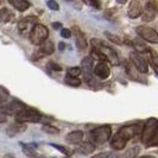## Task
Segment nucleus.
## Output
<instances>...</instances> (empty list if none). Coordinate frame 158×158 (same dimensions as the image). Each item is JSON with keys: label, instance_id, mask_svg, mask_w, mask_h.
Listing matches in <instances>:
<instances>
[{"label": "nucleus", "instance_id": "1", "mask_svg": "<svg viewBox=\"0 0 158 158\" xmlns=\"http://www.w3.org/2000/svg\"><path fill=\"white\" fill-rule=\"evenodd\" d=\"M140 130H142V126L139 124H132V125H126V126L121 127L112 138L111 148L117 151L125 149L127 142L139 135Z\"/></svg>", "mask_w": 158, "mask_h": 158}, {"label": "nucleus", "instance_id": "2", "mask_svg": "<svg viewBox=\"0 0 158 158\" xmlns=\"http://www.w3.org/2000/svg\"><path fill=\"white\" fill-rule=\"evenodd\" d=\"M142 143L146 146L157 145L158 142V121L156 118L148 119L142 130Z\"/></svg>", "mask_w": 158, "mask_h": 158}, {"label": "nucleus", "instance_id": "3", "mask_svg": "<svg viewBox=\"0 0 158 158\" xmlns=\"http://www.w3.org/2000/svg\"><path fill=\"white\" fill-rule=\"evenodd\" d=\"M92 47L94 50H96L100 55L105 58V61H108L113 65H118L120 63V60H119L118 54L112 49L111 47H108L106 43L101 42L100 40H92Z\"/></svg>", "mask_w": 158, "mask_h": 158}, {"label": "nucleus", "instance_id": "4", "mask_svg": "<svg viewBox=\"0 0 158 158\" xmlns=\"http://www.w3.org/2000/svg\"><path fill=\"white\" fill-rule=\"evenodd\" d=\"M112 127L110 125H103V126L96 127L89 132V142L93 145H102L111 139Z\"/></svg>", "mask_w": 158, "mask_h": 158}, {"label": "nucleus", "instance_id": "5", "mask_svg": "<svg viewBox=\"0 0 158 158\" xmlns=\"http://www.w3.org/2000/svg\"><path fill=\"white\" fill-rule=\"evenodd\" d=\"M15 118H16L17 123L26 124V123H40L42 115L36 110H30V108L24 107L15 114Z\"/></svg>", "mask_w": 158, "mask_h": 158}, {"label": "nucleus", "instance_id": "6", "mask_svg": "<svg viewBox=\"0 0 158 158\" xmlns=\"http://www.w3.org/2000/svg\"><path fill=\"white\" fill-rule=\"evenodd\" d=\"M48 35H49V30L47 26L36 23L30 30V42L33 45H40L42 42L48 40Z\"/></svg>", "mask_w": 158, "mask_h": 158}, {"label": "nucleus", "instance_id": "7", "mask_svg": "<svg viewBox=\"0 0 158 158\" xmlns=\"http://www.w3.org/2000/svg\"><path fill=\"white\" fill-rule=\"evenodd\" d=\"M135 32L140 38H143L146 42H150V43H153V44L158 43L157 31L155 29L150 27V26H145V25L138 26V27H135Z\"/></svg>", "mask_w": 158, "mask_h": 158}, {"label": "nucleus", "instance_id": "8", "mask_svg": "<svg viewBox=\"0 0 158 158\" xmlns=\"http://www.w3.org/2000/svg\"><path fill=\"white\" fill-rule=\"evenodd\" d=\"M130 61L140 74H146L149 71V65L146 63V61L144 60V57L140 55V52H138V51L131 52L130 54Z\"/></svg>", "mask_w": 158, "mask_h": 158}, {"label": "nucleus", "instance_id": "9", "mask_svg": "<svg viewBox=\"0 0 158 158\" xmlns=\"http://www.w3.org/2000/svg\"><path fill=\"white\" fill-rule=\"evenodd\" d=\"M142 13L143 22H146V23L152 22L156 18V16H157V6H156V4L153 1H148L145 4L144 8H143Z\"/></svg>", "mask_w": 158, "mask_h": 158}, {"label": "nucleus", "instance_id": "10", "mask_svg": "<svg viewBox=\"0 0 158 158\" xmlns=\"http://www.w3.org/2000/svg\"><path fill=\"white\" fill-rule=\"evenodd\" d=\"M93 63H94V61H93V58L92 57H85L83 60H82V70L81 73H83V76H85V80H86V82L89 81V79L93 76Z\"/></svg>", "mask_w": 158, "mask_h": 158}, {"label": "nucleus", "instance_id": "11", "mask_svg": "<svg viewBox=\"0 0 158 158\" xmlns=\"http://www.w3.org/2000/svg\"><path fill=\"white\" fill-rule=\"evenodd\" d=\"M24 103H22L20 101H11V102H5L1 106V111L4 113H7V114H16L17 112H19L22 108H24Z\"/></svg>", "mask_w": 158, "mask_h": 158}, {"label": "nucleus", "instance_id": "12", "mask_svg": "<svg viewBox=\"0 0 158 158\" xmlns=\"http://www.w3.org/2000/svg\"><path fill=\"white\" fill-rule=\"evenodd\" d=\"M36 20L37 18L35 16H29L26 18H23L19 23H18V29L22 33H25V32H30V30L32 29V26L36 24Z\"/></svg>", "mask_w": 158, "mask_h": 158}, {"label": "nucleus", "instance_id": "13", "mask_svg": "<svg viewBox=\"0 0 158 158\" xmlns=\"http://www.w3.org/2000/svg\"><path fill=\"white\" fill-rule=\"evenodd\" d=\"M142 11H143V6L140 4L139 0H132L130 2V6H128V10H127V15L130 18L132 19H135L138 17L142 15Z\"/></svg>", "mask_w": 158, "mask_h": 158}, {"label": "nucleus", "instance_id": "14", "mask_svg": "<svg viewBox=\"0 0 158 158\" xmlns=\"http://www.w3.org/2000/svg\"><path fill=\"white\" fill-rule=\"evenodd\" d=\"M73 35H74V37H75V43H76L77 49H79L80 51L85 50L86 47H87V40H86V37H85L83 32L81 31L79 27L75 26L74 30H73Z\"/></svg>", "mask_w": 158, "mask_h": 158}, {"label": "nucleus", "instance_id": "15", "mask_svg": "<svg viewBox=\"0 0 158 158\" xmlns=\"http://www.w3.org/2000/svg\"><path fill=\"white\" fill-rule=\"evenodd\" d=\"M94 74L95 76H98L99 79H107V77H110V74H111L110 67L105 63L103 61H100V63L96 64V67L94 68Z\"/></svg>", "mask_w": 158, "mask_h": 158}, {"label": "nucleus", "instance_id": "16", "mask_svg": "<svg viewBox=\"0 0 158 158\" xmlns=\"http://www.w3.org/2000/svg\"><path fill=\"white\" fill-rule=\"evenodd\" d=\"M83 132L82 131H73L70 133H68L65 137V140L69 144H80L83 140Z\"/></svg>", "mask_w": 158, "mask_h": 158}, {"label": "nucleus", "instance_id": "17", "mask_svg": "<svg viewBox=\"0 0 158 158\" xmlns=\"http://www.w3.org/2000/svg\"><path fill=\"white\" fill-rule=\"evenodd\" d=\"M7 1L11 4V6H13L19 12H25L31 6L27 0H7Z\"/></svg>", "mask_w": 158, "mask_h": 158}, {"label": "nucleus", "instance_id": "18", "mask_svg": "<svg viewBox=\"0 0 158 158\" xmlns=\"http://www.w3.org/2000/svg\"><path fill=\"white\" fill-rule=\"evenodd\" d=\"M40 45V51L42 52V54H43V56L51 55V54L54 52V50H55V47H54L52 42H50V40H45L44 42H42Z\"/></svg>", "mask_w": 158, "mask_h": 158}, {"label": "nucleus", "instance_id": "19", "mask_svg": "<svg viewBox=\"0 0 158 158\" xmlns=\"http://www.w3.org/2000/svg\"><path fill=\"white\" fill-rule=\"evenodd\" d=\"M126 70H127V75H128L132 80H137V81H145V80L142 79V77L139 76V74H140V73L135 69L132 63L126 64Z\"/></svg>", "mask_w": 158, "mask_h": 158}, {"label": "nucleus", "instance_id": "20", "mask_svg": "<svg viewBox=\"0 0 158 158\" xmlns=\"http://www.w3.org/2000/svg\"><path fill=\"white\" fill-rule=\"evenodd\" d=\"M13 19V13L6 7L0 8V22L4 24L10 23Z\"/></svg>", "mask_w": 158, "mask_h": 158}, {"label": "nucleus", "instance_id": "21", "mask_svg": "<svg viewBox=\"0 0 158 158\" xmlns=\"http://www.w3.org/2000/svg\"><path fill=\"white\" fill-rule=\"evenodd\" d=\"M25 130H26V126H24L22 123H17L16 125H11V126L8 127L7 133H8V135L13 137V135L20 133V132H24Z\"/></svg>", "mask_w": 158, "mask_h": 158}, {"label": "nucleus", "instance_id": "22", "mask_svg": "<svg viewBox=\"0 0 158 158\" xmlns=\"http://www.w3.org/2000/svg\"><path fill=\"white\" fill-rule=\"evenodd\" d=\"M94 150H95V145H93L90 142L82 143L79 146V152L83 153V155H90Z\"/></svg>", "mask_w": 158, "mask_h": 158}, {"label": "nucleus", "instance_id": "23", "mask_svg": "<svg viewBox=\"0 0 158 158\" xmlns=\"http://www.w3.org/2000/svg\"><path fill=\"white\" fill-rule=\"evenodd\" d=\"M146 52L149 54V61H150L151 65H152V68H153V70L157 71V64H158V56H157V52L155 51V50H152V49H146Z\"/></svg>", "mask_w": 158, "mask_h": 158}, {"label": "nucleus", "instance_id": "24", "mask_svg": "<svg viewBox=\"0 0 158 158\" xmlns=\"http://www.w3.org/2000/svg\"><path fill=\"white\" fill-rule=\"evenodd\" d=\"M64 81H65V83L68 86H71V87H79L81 85V82H82L79 77H74V76H70V75H67Z\"/></svg>", "mask_w": 158, "mask_h": 158}, {"label": "nucleus", "instance_id": "25", "mask_svg": "<svg viewBox=\"0 0 158 158\" xmlns=\"http://www.w3.org/2000/svg\"><path fill=\"white\" fill-rule=\"evenodd\" d=\"M42 130H43L44 132L49 133V135H58V133H60V131H58V128H57V127L51 126V125H49V124H45V125H43Z\"/></svg>", "mask_w": 158, "mask_h": 158}, {"label": "nucleus", "instance_id": "26", "mask_svg": "<svg viewBox=\"0 0 158 158\" xmlns=\"http://www.w3.org/2000/svg\"><path fill=\"white\" fill-rule=\"evenodd\" d=\"M67 74L70 75V76H74V77H79L82 73H81V68H79V67H73V68H68Z\"/></svg>", "mask_w": 158, "mask_h": 158}, {"label": "nucleus", "instance_id": "27", "mask_svg": "<svg viewBox=\"0 0 158 158\" xmlns=\"http://www.w3.org/2000/svg\"><path fill=\"white\" fill-rule=\"evenodd\" d=\"M105 35H106V37L111 40L112 43H114V44H121V43H123V40H120L117 35H113L111 32H105Z\"/></svg>", "mask_w": 158, "mask_h": 158}, {"label": "nucleus", "instance_id": "28", "mask_svg": "<svg viewBox=\"0 0 158 158\" xmlns=\"http://www.w3.org/2000/svg\"><path fill=\"white\" fill-rule=\"evenodd\" d=\"M133 43H135V44H132V45L135 48V50H137L138 52H140V54H142V52H146V49H148V48L145 47L142 42H139L138 40H135Z\"/></svg>", "mask_w": 158, "mask_h": 158}, {"label": "nucleus", "instance_id": "29", "mask_svg": "<svg viewBox=\"0 0 158 158\" xmlns=\"http://www.w3.org/2000/svg\"><path fill=\"white\" fill-rule=\"evenodd\" d=\"M86 5L88 6H90V7H94V8H101V2H100V0H82Z\"/></svg>", "mask_w": 158, "mask_h": 158}, {"label": "nucleus", "instance_id": "30", "mask_svg": "<svg viewBox=\"0 0 158 158\" xmlns=\"http://www.w3.org/2000/svg\"><path fill=\"white\" fill-rule=\"evenodd\" d=\"M52 148H55L57 149L58 151H61V152H63L65 156H70L71 155V151L68 150V148H64V146H61V145H57V144H50Z\"/></svg>", "mask_w": 158, "mask_h": 158}, {"label": "nucleus", "instance_id": "31", "mask_svg": "<svg viewBox=\"0 0 158 158\" xmlns=\"http://www.w3.org/2000/svg\"><path fill=\"white\" fill-rule=\"evenodd\" d=\"M47 6L50 8V10H52V11H58V10H60V5H58V2L55 1V0H48Z\"/></svg>", "mask_w": 158, "mask_h": 158}, {"label": "nucleus", "instance_id": "32", "mask_svg": "<svg viewBox=\"0 0 158 158\" xmlns=\"http://www.w3.org/2000/svg\"><path fill=\"white\" fill-rule=\"evenodd\" d=\"M61 36H62L63 38H70L71 31L69 29H62V30H61Z\"/></svg>", "mask_w": 158, "mask_h": 158}, {"label": "nucleus", "instance_id": "33", "mask_svg": "<svg viewBox=\"0 0 158 158\" xmlns=\"http://www.w3.org/2000/svg\"><path fill=\"white\" fill-rule=\"evenodd\" d=\"M49 68L54 71H61L62 70V68H61L57 63H55V62H50V63H49Z\"/></svg>", "mask_w": 158, "mask_h": 158}, {"label": "nucleus", "instance_id": "34", "mask_svg": "<svg viewBox=\"0 0 158 158\" xmlns=\"http://www.w3.org/2000/svg\"><path fill=\"white\" fill-rule=\"evenodd\" d=\"M6 119H7L6 113H4V112L0 110V123H5V121H6Z\"/></svg>", "mask_w": 158, "mask_h": 158}, {"label": "nucleus", "instance_id": "35", "mask_svg": "<svg viewBox=\"0 0 158 158\" xmlns=\"http://www.w3.org/2000/svg\"><path fill=\"white\" fill-rule=\"evenodd\" d=\"M58 44H60V45H58V49H60L61 51H62V50H64V49H65V44H64L63 42H61V43H58Z\"/></svg>", "mask_w": 158, "mask_h": 158}, {"label": "nucleus", "instance_id": "36", "mask_svg": "<svg viewBox=\"0 0 158 158\" xmlns=\"http://www.w3.org/2000/svg\"><path fill=\"white\" fill-rule=\"evenodd\" d=\"M52 27H54V29H60V27H61V24H60V23H54V24H52Z\"/></svg>", "mask_w": 158, "mask_h": 158}, {"label": "nucleus", "instance_id": "37", "mask_svg": "<svg viewBox=\"0 0 158 158\" xmlns=\"http://www.w3.org/2000/svg\"><path fill=\"white\" fill-rule=\"evenodd\" d=\"M126 1L127 0H117V2H118V4H121V5H123V4H125Z\"/></svg>", "mask_w": 158, "mask_h": 158}]
</instances>
